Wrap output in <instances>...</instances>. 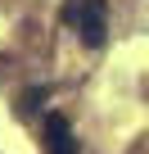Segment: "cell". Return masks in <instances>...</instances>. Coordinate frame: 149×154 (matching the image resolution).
Instances as JSON below:
<instances>
[{"label":"cell","instance_id":"obj_1","mask_svg":"<svg viewBox=\"0 0 149 154\" xmlns=\"http://www.w3.org/2000/svg\"><path fill=\"white\" fill-rule=\"evenodd\" d=\"M63 23L77 27V36L91 50H100L104 36H109V0H72V5L63 9Z\"/></svg>","mask_w":149,"mask_h":154},{"label":"cell","instance_id":"obj_2","mask_svg":"<svg viewBox=\"0 0 149 154\" xmlns=\"http://www.w3.org/2000/svg\"><path fill=\"white\" fill-rule=\"evenodd\" d=\"M41 140H45V154H77V136H72V127H68L63 113H45Z\"/></svg>","mask_w":149,"mask_h":154},{"label":"cell","instance_id":"obj_3","mask_svg":"<svg viewBox=\"0 0 149 154\" xmlns=\"http://www.w3.org/2000/svg\"><path fill=\"white\" fill-rule=\"evenodd\" d=\"M36 104H45V91H27V95H23V113H32Z\"/></svg>","mask_w":149,"mask_h":154}]
</instances>
